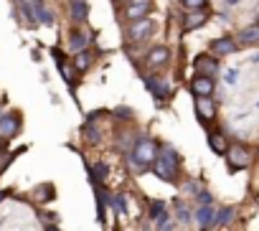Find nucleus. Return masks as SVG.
<instances>
[{
	"mask_svg": "<svg viewBox=\"0 0 259 231\" xmlns=\"http://www.w3.org/2000/svg\"><path fill=\"white\" fill-rule=\"evenodd\" d=\"M158 153H160V148H158L155 140L140 137V140H135L133 150H130V163H133V168H135L138 173L153 170V165H155V160H158Z\"/></svg>",
	"mask_w": 259,
	"mask_h": 231,
	"instance_id": "obj_1",
	"label": "nucleus"
},
{
	"mask_svg": "<svg viewBox=\"0 0 259 231\" xmlns=\"http://www.w3.org/2000/svg\"><path fill=\"white\" fill-rule=\"evenodd\" d=\"M168 61H170V49H168V46H155V49H150V54L145 56V66L153 69V71L168 66Z\"/></svg>",
	"mask_w": 259,
	"mask_h": 231,
	"instance_id": "obj_8",
	"label": "nucleus"
},
{
	"mask_svg": "<svg viewBox=\"0 0 259 231\" xmlns=\"http://www.w3.org/2000/svg\"><path fill=\"white\" fill-rule=\"evenodd\" d=\"M236 79H239V71H236V69H229V71H226V81L234 86V84H236Z\"/></svg>",
	"mask_w": 259,
	"mask_h": 231,
	"instance_id": "obj_30",
	"label": "nucleus"
},
{
	"mask_svg": "<svg viewBox=\"0 0 259 231\" xmlns=\"http://www.w3.org/2000/svg\"><path fill=\"white\" fill-rule=\"evenodd\" d=\"M226 160H229L231 170L249 168V165H251V153H249L244 145H231V148L226 150Z\"/></svg>",
	"mask_w": 259,
	"mask_h": 231,
	"instance_id": "obj_4",
	"label": "nucleus"
},
{
	"mask_svg": "<svg viewBox=\"0 0 259 231\" xmlns=\"http://www.w3.org/2000/svg\"><path fill=\"white\" fill-rule=\"evenodd\" d=\"M178 218H181L183 223H188V221H191V213H188L183 206H178Z\"/></svg>",
	"mask_w": 259,
	"mask_h": 231,
	"instance_id": "obj_31",
	"label": "nucleus"
},
{
	"mask_svg": "<svg viewBox=\"0 0 259 231\" xmlns=\"http://www.w3.org/2000/svg\"><path fill=\"white\" fill-rule=\"evenodd\" d=\"M231 218H234V208H231V206H226V208H221V211L216 213L213 223H219V226H226V223H231Z\"/></svg>",
	"mask_w": 259,
	"mask_h": 231,
	"instance_id": "obj_24",
	"label": "nucleus"
},
{
	"mask_svg": "<svg viewBox=\"0 0 259 231\" xmlns=\"http://www.w3.org/2000/svg\"><path fill=\"white\" fill-rule=\"evenodd\" d=\"M89 175H92L94 183L102 186V183L107 180V175H109V165H107V163H94V165L89 168Z\"/></svg>",
	"mask_w": 259,
	"mask_h": 231,
	"instance_id": "obj_21",
	"label": "nucleus"
},
{
	"mask_svg": "<svg viewBox=\"0 0 259 231\" xmlns=\"http://www.w3.org/2000/svg\"><path fill=\"white\" fill-rule=\"evenodd\" d=\"M56 66H59V71H61L64 81L74 89V86H76V74H79L76 64H74V61H66V59H59V61H56Z\"/></svg>",
	"mask_w": 259,
	"mask_h": 231,
	"instance_id": "obj_15",
	"label": "nucleus"
},
{
	"mask_svg": "<svg viewBox=\"0 0 259 231\" xmlns=\"http://www.w3.org/2000/svg\"><path fill=\"white\" fill-rule=\"evenodd\" d=\"M193 66H196V74H203V76H216L219 74V59L213 54H198L193 59Z\"/></svg>",
	"mask_w": 259,
	"mask_h": 231,
	"instance_id": "obj_7",
	"label": "nucleus"
},
{
	"mask_svg": "<svg viewBox=\"0 0 259 231\" xmlns=\"http://www.w3.org/2000/svg\"><path fill=\"white\" fill-rule=\"evenodd\" d=\"M92 61H94V56H92L89 51H81V54H76V59H74V64H76L79 71H87V69L92 66Z\"/></svg>",
	"mask_w": 259,
	"mask_h": 231,
	"instance_id": "obj_22",
	"label": "nucleus"
},
{
	"mask_svg": "<svg viewBox=\"0 0 259 231\" xmlns=\"http://www.w3.org/2000/svg\"><path fill=\"white\" fill-rule=\"evenodd\" d=\"M206 21H208V13L206 11H191L183 18V31H196V28L206 26Z\"/></svg>",
	"mask_w": 259,
	"mask_h": 231,
	"instance_id": "obj_16",
	"label": "nucleus"
},
{
	"mask_svg": "<svg viewBox=\"0 0 259 231\" xmlns=\"http://www.w3.org/2000/svg\"><path fill=\"white\" fill-rule=\"evenodd\" d=\"M145 86H148V91L155 97L158 104H163V102L168 99V94H170V84L163 81V79H155V76H148V79H145Z\"/></svg>",
	"mask_w": 259,
	"mask_h": 231,
	"instance_id": "obj_11",
	"label": "nucleus"
},
{
	"mask_svg": "<svg viewBox=\"0 0 259 231\" xmlns=\"http://www.w3.org/2000/svg\"><path fill=\"white\" fill-rule=\"evenodd\" d=\"M69 16L74 23H84L89 18V3L87 0H71L69 3Z\"/></svg>",
	"mask_w": 259,
	"mask_h": 231,
	"instance_id": "obj_14",
	"label": "nucleus"
},
{
	"mask_svg": "<svg viewBox=\"0 0 259 231\" xmlns=\"http://www.w3.org/2000/svg\"><path fill=\"white\" fill-rule=\"evenodd\" d=\"M239 3V0H226V6H236Z\"/></svg>",
	"mask_w": 259,
	"mask_h": 231,
	"instance_id": "obj_33",
	"label": "nucleus"
},
{
	"mask_svg": "<svg viewBox=\"0 0 259 231\" xmlns=\"http://www.w3.org/2000/svg\"><path fill=\"white\" fill-rule=\"evenodd\" d=\"M213 89H216V84H213V79H211V76L196 74V76H193V81H191V91H193L196 97H211V94H213Z\"/></svg>",
	"mask_w": 259,
	"mask_h": 231,
	"instance_id": "obj_12",
	"label": "nucleus"
},
{
	"mask_svg": "<svg viewBox=\"0 0 259 231\" xmlns=\"http://www.w3.org/2000/svg\"><path fill=\"white\" fill-rule=\"evenodd\" d=\"M236 43L239 46H259V23H251V26L241 28L236 33Z\"/></svg>",
	"mask_w": 259,
	"mask_h": 231,
	"instance_id": "obj_13",
	"label": "nucleus"
},
{
	"mask_svg": "<svg viewBox=\"0 0 259 231\" xmlns=\"http://www.w3.org/2000/svg\"><path fill=\"white\" fill-rule=\"evenodd\" d=\"M31 6H33V11H36L38 23H44V26H51V23H54V16H51V11L46 8L44 0H31Z\"/></svg>",
	"mask_w": 259,
	"mask_h": 231,
	"instance_id": "obj_19",
	"label": "nucleus"
},
{
	"mask_svg": "<svg viewBox=\"0 0 259 231\" xmlns=\"http://www.w3.org/2000/svg\"><path fill=\"white\" fill-rule=\"evenodd\" d=\"M3 198H6V191H0V203H3Z\"/></svg>",
	"mask_w": 259,
	"mask_h": 231,
	"instance_id": "obj_35",
	"label": "nucleus"
},
{
	"mask_svg": "<svg viewBox=\"0 0 259 231\" xmlns=\"http://www.w3.org/2000/svg\"><path fill=\"white\" fill-rule=\"evenodd\" d=\"M84 137H87V143H89V145H99V137H102V135H99V130L92 125V120L84 125Z\"/></svg>",
	"mask_w": 259,
	"mask_h": 231,
	"instance_id": "obj_23",
	"label": "nucleus"
},
{
	"mask_svg": "<svg viewBox=\"0 0 259 231\" xmlns=\"http://www.w3.org/2000/svg\"><path fill=\"white\" fill-rule=\"evenodd\" d=\"M213 218H216L213 206H201V208L196 211V223H198L201 228H211V226H213Z\"/></svg>",
	"mask_w": 259,
	"mask_h": 231,
	"instance_id": "obj_18",
	"label": "nucleus"
},
{
	"mask_svg": "<svg viewBox=\"0 0 259 231\" xmlns=\"http://www.w3.org/2000/svg\"><path fill=\"white\" fill-rule=\"evenodd\" d=\"M196 114L201 122H213L216 120V104L211 97H196Z\"/></svg>",
	"mask_w": 259,
	"mask_h": 231,
	"instance_id": "obj_9",
	"label": "nucleus"
},
{
	"mask_svg": "<svg viewBox=\"0 0 259 231\" xmlns=\"http://www.w3.org/2000/svg\"><path fill=\"white\" fill-rule=\"evenodd\" d=\"M203 231H206V228H203Z\"/></svg>",
	"mask_w": 259,
	"mask_h": 231,
	"instance_id": "obj_37",
	"label": "nucleus"
},
{
	"mask_svg": "<svg viewBox=\"0 0 259 231\" xmlns=\"http://www.w3.org/2000/svg\"><path fill=\"white\" fill-rule=\"evenodd\" d=\"M36 196H38V198H51V196H54V188H51V186H44L41 191H36Z\"/></svg>",
	"mask_w": 259,
	"mask_h": 231,
	"instance_id": "obj_29",
	"label": "nucleus"
},
{
	"mask_svg": "<svg viewBox=\"0 0 259 231\" xmlns=\"http://www.w3.org/2000/svg\"><path fill=\"white\" fill-rule=\"evenodd\" d=\"M150 11H153V0H130L127 8H124V16H127L130 23H133V21L148 18Z\"/></svg>",
	"mask_w": 259,
	"mask_h": 231,
	"instance_id": "obj_5",
	"label": "nucleus"
},
{
	"mask_svg": "<svg viewBox=\"0 0 259 231\" xmlns=\"http://www.w3.org/2000/svg\"><path fill=\"white\" fill-rule=\"evenodd\" d=\"M181 6L191 13V11H206L208 6V0H181Z\"/></svg>",
	"mask_w": 259,
	"mask_h": 231,
	"instance_id": "obj_25",
	"label": "nucleus"
},
{
	"mask_svg": "<svg viewBox=\"0 0 259 231\" xmlns=\"http://www.w3.org/2000/svg\"><path fill=\"white\" fill-rule=\"evenodd\" d=\"M208 49H211V54H213L216 59H221V56L234 54V51L239 49V43H236V38H231V36H221V38H213Z\"/></svg>",
	"mask_w": 259,
	"mask_h": 231,
	"instance_id": "obj_10",
	"label": "nucleus"
},
{
	"mask_svg": "<svg viewBox=\"0 0 259 231\" xmlns=\"http://www.w3.org/2000/svg\"><path fill=\"white\" fill-rule=\"evenodd\" d=\"M21 132V114L11 112V114H3L0 117V140H11Z\"/></svg>",
	"mask_w": 259,
	"mask_h": 231,
	"instance_id": "obj_6",
	"label": "nucleus"
},
{
	"mask_svg": "<svg viewBox=\"0 0 259 231\" xmlns=\"http://www.w3.org/2000/svg\"><path fill=\"white\" fill-rule=\"evenodd\" d=\"M87 46H89V36H84L81 31H71L69 33V51L81 54V51H87Z\"/></svg>",
	"mask_w": 259,
	"mask_h": 231,
	"instance_id": "obj_17",
	"label": "nucleus"
},
{
	"mask_svg": "<svg viewBox=\"0 0 259 231\" xmlns=\"http://www.w3.org/2000/svg\"><path fill=\"white\" fill-rule=\"evenodd\" d=\"M208 148L216 153V155H226L229 145H226V137L221 132H208Z\"/></svg>",
	"mask_w": 259,
	"mask_h": 231,
	"instance_id": "obj_20",
	"label": "nucleus"
},
{
	"mask_svg": "<svg viewBox=\"0 0 259 231\" xmlns=\"http://www.w3.org/2000/svg\"><path fill=\"white\" fill-rule=\"evenodd\" d=\"M46 231H61V228H56V226H46Z\"/></svg>",
	"mask_w": 259,
	"mask_h": 231,
	"instance_id": "obj_34",
	"label": "nucleus"
},
{
	"mask_svg": "<svg viewBox=\"0 0 259 231\" xmlns=\"http://www.w3.org/2000/svg\"><path fill=\"white\" fill-rule=\"evenodd\" d=\"M165 213V203L163 201H155L153 206H150V218H160Z\"/></svg>",
	"mask_w": 259,
	"mask_h": 231,
	"instance_id": "obj_27",
	"label": "nucleus"
},
{
	"mask_svg": "<svg viewBox=\"0 0 259 231\" xmlns=\"http://www.w3.org/2000/svg\"><path fill=\"white\" fill-rule=\"evenodd\" d=\"M153 33H155V21H150V18L133 21V23H130V28H127V38L133 41V43H143V41H148Z\"/></svg>",
	"mask_w": 259,
	"mask_h": 231,
	"instance_id": "obj_3",
	"label": "nucleus"
},
{
	"mask_svg": "<svg viewBox=\"0 0 259 231\" xmlns=\"http://www.w3.org/2000/svg\"><path fill=\"white\" fill-rule=\"evenodd\" d=\"M256 107H259V99H256Z\"/></svg>",
	"mask_w": 259,
	"mask_h": 231,
	"instance_id": "obj_36",
	"label": "nucleus"
},
{
	"mask_svg": "<svg viewBox=\"0 0 259 231\" xmlns=\"http://www.w3.org/2000/svg\"><path fill=\"white\" fill-rule=\"evenodd\" d=\"M251 64H259V54H254V56H251Z\"/></svg>",
	"mask_w": 259,
	"mask_h": 231,
	"instance_id": "obj_32",
	"label": "nucleus"
},
{
	"mask_svg": "<svg viewBox=\"0 0 259 231\" xmlns=\"http://www.w3.org/2000/svg\"><path fill=\"white\" fill-rule=\"evenodd\" d=\"M211 201H213V198H211L208 191H198V203H201V206H211Z\"/></svg>",
	"mask_w": 259,
	"mask_h": 231,
	"instance_id": "obj_28",
	"label": "nucleus"
},
{
	"mask_svg": "<svg viewBox=\"0 0 259 231\" xmlns=\"http://www.w3.org/2000/svg\"><path fill=\"white\" fill-rule=\"evenodd\" d=\"M109 203L114 206V211H117L119 216H124V213H127V198H124L122 193H119V196H112V198H109Z\"/></svg>",
	"mask_w": 259,
	"mask_h": 231,
	"instance_id": "obj_26",
	"label": "nucleus"
},
{
	"mask_svg": "<svg viewBox=\"0 0 259 231\" xmlns=\"http://www.w3.org/2000/svg\"><path fill=\"white\" fill-rule=\"evenodd\" d=\"M153 173L160 180H165V183H176L178 173H181V155H178V150L170 148V145H163L160 153H158V160L153 165Z\"/></svg>",
	"mask_w": 259,
	"mask_h": 231,
	"instance_id": "obj_2",
	"label": "nucleus"
}]
</instances>
